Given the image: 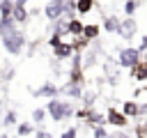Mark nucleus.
Here are the masks:
<instances>
[{"instance_id":"nucleus-1","label":"nucleus","mask_w":147,"mask_h":138,"mask_svg":"<svg viewBox=\"0 0 147 138\" xmlns=\"http://www.w3.org/2000/svg\"><path fill=\"white\" fill-rule=\"evenodd\" d=\"M0 41H2V48H5L9 55H21L23 48H25V34H23L18 28L9 30L7 34H2Z\"/></svg>"},{"instance_id":"nucleus-2","label":"nucleus","mask_w":147,"mask_h":138,"mask_svg":"<svg viewBox=\"0 0 147 138\" xmlns=\"http://www.w3.org/2000/svg\"><path fill=\"white\" fill-rule=\"evenodd\" d=\"M46 113L51 115V120L60 122V120H69L76 110H74V103L62 101V99H57V97H51V99H48V106H46Z\"/></svg>"},{"instance_id":"nucleus-3","label":"nucleus","mask_w":147,"mask_h":138,"mask_svg":"<svg viewBox=\"0 0 147 138\" xmlns=\"http://www.w3.org/2000/svg\"><path fill=\"white\" fill-rule=\"evenodd\" d=\"M142 60V51L140 48H131V46H126V48H122L119 51V55H117V62H119V67H133V64H138Z\"/></svg>"},{"instance_id":"nucleus-4","label":"nucleus","mask_w":147,"mask_h":138,"mask_svg":"<svg viewBox=\"0 0 147 138\" xmlns=\"http://www.w3.org/2000/svg\"><path fill=\"white\" fill-rule=\"evenodd\" d=\"M136 30H138V23H136L133 16H126V18L119 21V25H117V34H119L122 39H131V37L136 34Z\"/></svg>"},{"instance_id":"nucleus-5","label":"nucleus","mask_w":147,"mask_h":138,"mask_svg":"<svg viewBox=\"0 0 147 138\" xmlns=\"http://www.w3.org/2000/svg\"><path fill=\"white\" fill-rule=\"evenodd\" d=\"M44 14L48 21H55L60 16H64V0H48L44 7Z\"/></svg>"},{"instance_id":"nucleus-6","label":"nucleus","mask_w":147,"mask_h":138,"mask_svg":"<svg viewBox=\"0 0 147 138\" xmlns=\"http://www.w3.org/2000/svg\"><path fill=\"white\" fill-rule=\"evenodd\" d=\"M106 122H110L113 126H117V129H122V126H126V122H129V117L122 113V110H117V108H110L108 113H106Z\"/></svg>"},{"instance_id":"nucleus-7","label":"nucleus","mask_w":147,"mask_h":138,"mask_svg":"<svg viewBox=\"0 0 147 138\" xmlns=\"http://www.w3.org/2000/svg\"><path fill=\"white\" fill-rule=\"evenodd\" d=\"M51 48H53V53H55L57 60H67V57L74 55V46H71V44H64V41H57V44L51 46Z\"/></svg>"},{"instance_id":"nucleus-8","label":"nucleus","mask_w":147,"mask_h":138,"mask_svg":"<svg viewBox=\"0 0 147 138\" xmlns=\"http://www.w3.org/2000/svg\"><path fill=\"white\" fill-rule=\"evenodd\" d=\"M32 94H34V97H48V99H51V97H57V94H60V90H57V85H53L51 80H46L41 87L32 90Z\"/></svg>"},{"instance_id":"nucleus-9","label":"nucleus","mask_w":147,"mask_h":138,"mask_svg":"<svg viewBox=\"0 0 147 138\" xmlns=\"http://www.w3.org/2000/svg\"><path fill=\"white\" fill-rule=\"evenodd\" d=\"M11 16H14L16 25H23V23L30 18V12L25 9V5H14V9H11Z\"/></svg>"},{"instance_id":"nucleus-10","label":"nucleus","mask_w":147,"mask_h":138,"mask_svg":"<svg viewBox=\"0 0 147 138\" xmlns=\"http://www.w3.org/2000/svg\"><path fill=\"white\" fill-rule=\"evenodd\" d=\"M62 92L69 97V99H80L83 97V90H80V83H74V80H69L64 87H62Z\"/></svg>"},{"instance_id":"nucleus-11","label":"nucleus","mask_w":147,"mask_h":138,"mask_svg":"<svg viewBox=\"0 0 147 138\" xmlns=\"http://www.w3.org/2000/svg\"><path fill=\"white\" fill-rule=\"evenodd\" d=\"M53 32L55 34H69V18L67 16H60V18H55L53 21Z\"/></svg>"},{"instance_id":"nucleus-12","label":"nucleus","mask_w":147,"mask_h":138,"mask_svg":"<svg viewBox=\"0 0 147 138\" xmlns=\"http://www.w3.org/2000/svg\"><path fill=\"white\" fill-rule=\"evenodd\" d=\"M131 76H133L136 80H147V62L140 60L138 64H133V67H131Z\"/></svg>"},{"instance_id":"nucleus-13","label":"nucleus","mask_w":147,"mask_h":138,"mask_svg":"<svg viewBox=\"0 0 147 138\" xmlns=\"http://www.w3.org/2000/svg\"><path fill=\"white\" fill-rule=\"evenodd\" d=\"M32 133H34L32 122H16V136H18V138H28V136H32Z\"/></svg>"},{"instance_id":"nucleus-14","label":"nucleus","mask_w":147,"mask_h":138,"mask_svg":"<svg viewBox=\"0 0 147 138\" xmlns=\"http://www.w3.org/2000/svg\"><path fill=\"white\" fill-rule=\"evenodd\" d=\"M14 28H16V21H14L11 14H9V16H0V37L7 34L9 30H14Z\"/></svg>"},{"instance_id":"nucleus-15","label":"nucleus","mask_w":147,"mask_h":138,"mask_svg":"<svg viewBox=\"0 0 147 138\" xmlns=\"http://www.w3.org/2000/svg\"><path fill=\"white\" fill-rule=\"evenodd\" d=\"M122 113H124L126 117H138V115H140V106H138L136 101H126V103L122 106Z\"/></svg>"},{"instance_id":"nucleus-16","label":"nucleus","mask_w":147,"mask_h":138,"mask_svg":"<svg viewBox=\"0 0 147 138\" xmlns=\"http://www.w3.org/2000/svg\"><path fill=\"white\" fill-rule=\"evenodd\" d=\"M117 25H119V18L117 16H106L103 18V30L106 32H117Z\"/></svg>"},{"instance_id":"nucleus-17","label":"nucleus","mask_w":147,"mask_h":138,"mask_svg":"<svg viewBox=\"0 0 147 138\" xmlns=\"http://www.w3.org/2000/svg\"><path fill=\"white\" fill-rule=\"evenodd\" d=\"M83 37L85 39H96L99 37V25H94V23H90V25H83Z\"/></svg>"},{"instance_id":"nucleus-18","label":"nucleus","mask_w":147,"mask_h":138,"mask_svg":"<svg viewBox=\"0 0 147 138\" xmlns=\"http://www.w3.org/2000/svg\"><path fill=\"white\" fill-rule=\"evenodd\" d=\"M83 25L85 23H80L78 18H69V34H74V37L83 34Z\"/></svg>"},{"instance_id":"nucleus-19","label":"nucleus","mask_w":147,"mask_h":138,"mask_svg":"<svg viewBox=\"0 0 147 138\" xmlns=\"http://www.w3.org/2000/svg\"><path fill=\"white\" fill-rule=\"evenodd\" d=\"M92 7H94V0H76V12H78V14L92 12Z\"/></svg>"},{"instance_id":"nucleus-20","label":"nucleus","mask_w":147,"mask_h":138,"mask_svg":"<svg viewBox=\"0 0 147 138\" xmlns=\"http://www.w3.org/2000/svg\"><path fill=\"white\" fill-rule=\"evenodd\" d=\"M138 7H140V0H126V5H124L126 16H133V14L138 12Z\"/></svg>"},{"instance_id":"nucleus-21","label":"nucleus","mask_w":147,"mask_h":138,"mask_svg":"<svg viewBox=\"0 0 147 138\" xmlns=\"http://www.w3.org/2000/svg\"><path fill=\"white\" fill-rule=\"evenodd\" d=\"M14 9V0H0V16H9Z\"/></svg>"},{"instance_id":"nucleus-22","label":"nucleus","mask_w":147,"mask_h":138,"mask_svg":"<svg viewBox=\"0 0 147 138\" xmlns=\"http://www.w3.org/2000/svg\"><path fill=\"white\" fill-rule=\"evenodd\" d=\"M2 122H5V126H14V124L18 122L16 110H7V113H5V117H2Z\"/></svg>"},{"instance_id":"nucleus-23","label":"nucleus","mask_w":147,"mask_h":138,"mask_svg":"<svg viewBox=\"0 0 147 138\" xmlns=\"http://www.w3.org/2000/svg\"><path fill=\"white\" fill-rule=\"evenodd\" d=\"M110 133L103 129V124H94L92 126V138H108Z\"/></svg>"},{"instance_id":"nucleus-24","label":"nucleus","mask_w":147,"mask_h":138,"mask_svg":"<svg viewBox=\"0 0 147 138\" xmlns=\"http://www.w3.org/2000/svg\"><path fill=\"white\" fill-rule=\"evenodd\" d=\"M44 120H46V108H34V110H32V122L39 124V122H44Z\"/></svg>"},{"instance_id":"nucleus-25","label":"nucleus","mask_w":147,"mask_h":138,"mask_svg":"<svg viewBox=\"0 0 147 138\" xmlns=\"http://www.w3.org/2000/svg\"><path fill=\"white\" fill-rule=\"evenodd\" d=\"M94 60H96V51H90V53L85 55V62H83V67H92V64H94Z\"/></svg>"},{"instance_id":"nucleus-26","label":"nucleus","mask_w":147,"mask_h":138,"mask_svg":"<svg viewBox=\"0 0 147 138\" xmlns=\"http://www.w3.org/2000/svg\"><path fill=\"white\" fill-rule=\"evenodd\" d=\"M80 99H83V103H85V108H90V106L94 103V94H92V92H87V94H83Z\"/></svg>"},{"instance_id":"nucleus-27","label":"nucleus","mask_w":147,"mask_h":138,"mask_svg":"<svg viewBox=\"0 0 147 138\" xmlns=\"http://www.w3.org/2000/svg\"><path fill=\"white\" fill-rule=\"evenodd\" d=\"M60 138H78V131H76V126H71V129H67Z\"/></svg>"},{"instance_id":"nucleus-28","label":"nucleus","mask_w":147,"mask_h":138,"mask_svg":"<svg viewBox=\"0 0 147 138\" xmlns=\"http://www.w3.org/2000/svg\"><path fill=\"white\" fill-rule=\"evenodd\" d=\"M34 138H53V136H51L48 131H44V129H39V131L34 133Z\"/></svg>"},{"instance_id":"nucleus-29","label":"nucleus","mask_w":147,"mask_h":138,"mask_svg":"<svg viewBox=\"0 0 147 138\" xmlns=\"http://www.w3.org/2000/svg\"><path fill=\"white\" fill-rule=\"evenodd\" d=\"M108 138H131L129 133H124V131H115V133H110Z\"/></svg>"},{"instance_id":"nucleus-30","label":"nucleus","mask_w":147,"mask_h":138,"mask_svg":"<svg viewBox=\"0 0 147 138\" xmlns=\"http://www.w3.org/2000/svg\"><path fill=\"white\" fill-rule=\"evenodd\" d=\"M138 48H140V51H147V34L140 39V46H138Z\"/></svg>"},{"instance_id":"nucleus-31","label":"nucleus","mask_w":147,"mask_h":138,"mask_svg":"<svg viewBox=\"0 0 147 138\" xmlns=\"http://www.w3.org/2000/svg\"><path fill=\"white\" fill-rule=\"evenodd\" d=\"M14 5H28V0H14Z\"/></svg>"},{"instance_id":"nucleus-32","label":"nucleus","mask_w":147,"mask_h":138,"mask_svg":"<svg viewBox=\"0 0 147 138\" xmlns=\"http://www.w3.org/2000/svg\"><path fill=\"white\" fill-rule=\"evenodd\" d=\"M0 138H9V136H7V133H0Z\"/></svg>"},{"instance_id":"nucleus-33","label":"nucleus","mask_w":147,"mask_h":138,"mask_svg":"<svg viewBox=\"0 0 147 138\" xmlns=\"http://www.w3.org/2000/svg\"><path fill=\"white\" fill-rule=\"evenodd\" d=\"M142 60H145V62H147V55H145V57H142Z\"/></svg>"},{"instance_id":"nucleus-34","label":"nucleus","mask_w":147,"mask_h":138,"mask_svg":"<svg viewBox=\"0 0 147 138\" xmlns=\"http://www.w3.org/2000/svg\"><path fill=\"white\" fill-rule=\"evenodd\" d=\"M0 106H2V101H0Z\"/></svg>"}]
</instances>
